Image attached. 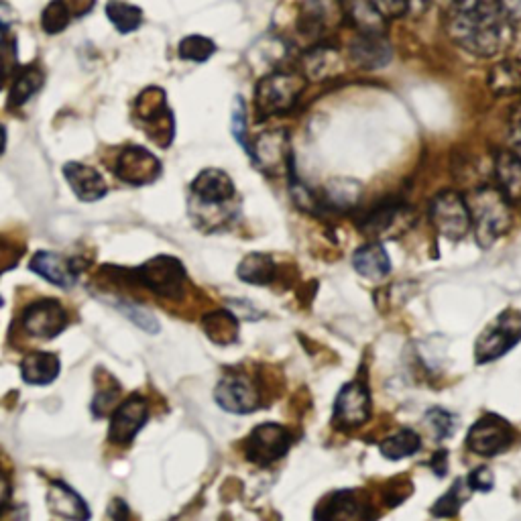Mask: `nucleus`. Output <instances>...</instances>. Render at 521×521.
Instances as JSON below:
<instances>
[{
    "instance_id": "obj_45",
    "label": "nucleus",
    "mask_w": 521,
    "mask_h": 521,
    "mask_svg": "<svg viewBox=\"0 0 521 521\" xmlns=\"http://www.w3.org/2000/svg\"><path fill=\"white\" fill-rule=\"evenodd\" d=\"M467 483L473 491H483V493H489L495 485V477L493 473L487 469V467H479L475 469L469 477H467Z\"/></svg>"
},
{
    "instance_id": "obj_15",
    "label": "nucleus",
    "mask_w": 521,
    "mask_h": 521,
    "mask_svg": "<svg viewBox=\"0 0 521 521\" xmlns=\"http://www.w3.org/2000/svg\"><path fill=\"white\" fill-rule=\"evenodd\" d=\"M192 196L204 208H226L237 198V188L222 169H204L192 182Z\"/></svg>"
},
{
    "instance_id": "obj_24",
    "label": "nucleus",
    "mask_w": 521,
    "mask_h": 521,
    "mask_svg": "<svg viewBox=\"0 0 521 521\" xmlns=\"http://www.w3.org/2000/svg\"><path fill=\"white\" fill-rule=\"evenodd\" d=\"M410 210L405 208L401 202H385V204H379L375 206L361 222H359V228L361 233H365L367 237H373V239H379V237H385L389 230L395 226V222L408 214Z\"/></svg>"
},
{
    "instance_id": "obj_8",
    "label": "nucleus",
    "mask_w": 521,
    "mask_h": 521,
    "mask_svg": "<svg viewBox=\"0 0 521 521\" xmlns=\"http://www.w3.org/2000/svg\"><path fill=\"white\" fill-rule=\"evenodd\" d=\"M515 432L507 420L497 414H487L479 418L469 434H467V448L477 456L493 458L505 452L513 444Z\"/></svg>"
},
{
    "instance_id": "obj_46",
    "label": "nucleus",
    "mask_w": 521,
    "mask_h": 521,
    "mask_svg": "<svg viewBox=\"0 0 521 521\" xmlns=\"http://www.w3.org/2000/svg\"><path fill=\"white\" fill-rule=\"evenodd\" d=\"M371 3L377 7V11L391 19V17H401L408 13V3L410 0H371Z\"/></svg>"
},
{
    "instance_id": "obj_38",
    "label": "nucleus",
    "mask_w": 521,
    "mask_h": 521,
    "mask_svg": "<svg viewBox=\"0 0 521 521\" xmlns=\"http://www.w3.org/2000/svg\"><path fill=\"white\" fill-rule=\"evenodd\" d=\"M72 21V13L64 0H51L41 13V29L47 35H60Z\"/></svg>"
},
{
    "instance_id": "obj_30",
    "label": "nucleus",
    "mask_w": 521,
    "mask_h": 521,
    "mask_svg": "<svg viewBox=\"0 0 521 521\" xmlns=\"http://www.w3.org/2000/svg\"><path fill=\"white\" fill-rule=\"evenodd\" d=\"M422 448V440L420 434L410 430V428H403L399 432H395L393 436L385 438L379 444V452L387 458V460H401V458H408L412 454H416Z\"/></svg>"
},
{
    "instance_id": "obj_13",
    "label": "nucleus",
    "mask_w": 521,
    "mask_h": 521,
    "mask_svg": "<svg viewBox=\"0 0 521 521\" xmlns=\"http://www.w3.org/2000/svg\"><path fill=\"white\" fill-rule=\"evenodd\" d=\"M149 418V405L141 395L125 399L117 410L112 412L108 440L117 446H127L143 430Z\"/></svg>"
},
{
    "instance_id": "obj_31",
    "label": "nucleus",
    "mask_w": 521,
    "mask_h": 521,
    "mask_svg": "<svg viewBox=\"0 0 521 521\" xmlns=\"http://www.w3.org/2000/svg\"><path fill=\"white\" fill-rule=\"evenodd\" d=\"M106 17L119 33H135L143 25V11L125 0H110L106 5Z\"/></svg>"
},
{
    "instance_id": "obj_3",
    "label": "nucleus",
    "mask_w": 521,
    "mask_h": 521,
    "mask_svg": "<svg viewBox=\"0 0 521 521\" xmlns=\"http://www.w3.org/2000/svg\"><path fill=\"white\" fill-rule=\"evenodd\" d=\"M304 92V78L296 72H271L257 84L255 108L263 119L292 110Z\"/></svg>"
},
{
    "instance_id": "obj_35",
    "label": "nucleus",
    "mask_w": 521,
    "mask_h": 521,
    "mask_svg": "<svg viewBox=\"0 0 521 521\" xmlns=\"http://www.w3.org/2000/svg\"><path fill=\"white\" fill-rule=\"evenodd\" d=\"M489 84L495 94H517L521 92V64L503 62L499 64L489 78Z\"/></svg>"
},
{
    "instance_id": "obj_20",
    "label": "nucleus",
    "mask_w": 521,
    "mask_h": 521,
    "mask_svg": "<svg viewBox=\"0 0 521 521\" xmlns=\"http://www.w3.org/2000/svg\"><path fill=\"white\" fill-rule=\"evenodd\" d=\"M31 271L41 275L45 281L57 285V287H72L78 281V265L62 255L49 253V251H39L33 261H31Z\"/></svg>"
},
{
    "instance_id": "obj_53",
    "label": "nucleus",
    "mask_w": 521,
    "mask_h": 521,
    "mask_svg": "<svg viewBox=\"0 0 521 521\" xmlns=\"http://www.w3.org/2000/svg\"><path fill=\"white\" fill-rule=\"evenodd\" d=\"M434 3H440V5H450L452 0H434Z\"/></svg>"
},
{
    "instance_id": "obj_22",
    "label": "nucleus",
    "mask_w": 521,
    "mask_h": 521,
    "mask_svg": "<svg viewBox=\"0 0 521 521\" xmlns=\"http://www.w3.org/2000/svg\"><path fill=\"white\" fill-rule=\"evenodd\" d=\"M47 505L49 509L66 519H88L90 511L86 501L66 483L53 481L49 491H47Z\"/></svg>"
},
{
    "instance_id": "obj_16",
    "label": "nucleus",
    "mask_w": 521,
    "mask_h": 521,
    "mask_svg": "<svg viewBox=\"0 0 521 521\" xmlns=\"http://www.w3.org/2000/svg\"><path fill=\"white\" fill-rule=\"evenodd\" d=\"M251 159L265 173H271V176H275V173H287V169L292 171L294 161L292 153H289L287 135L281 129L261 135L251 149Z\"/></svg>"
},
{
    "instance_id": "obj_10",
    "label": "nucleus",
    "mask_w": 521,
    "mask_h": 521,
    "mask_svg": "<svg viewBox=\"0 0 521 521\" xmlns=\"http://www.w3.org/2000/svg\"><path fill=\"white\" fill-rule=\"evenodd\" d=\"M371 418V393L365 381L346 383L334 401V424L340 430H353Z\"/></svg>"
},
{
    "instance_id": "obj_39",
    "label": "nucleus",
    "mask_w": 521,
    "mask_h": 521,
    "mask_svg": "<svg viewBox=\"0 0 521 521\" xmlns=\"http://www.w3.org/2000/svg\"><path fill=\"white\" fill-rule=\"evenodd\" d=\"M17 70H19L17 39L5 33V37L0 39V90H3L9 82H13Z\"/></svg>"
},
{
    "instance_id": "obj_41",
    "label": "nucleus",
    "mask_w": 521,
    "mask_h": 521,
    "mask_svg": "<svg viewBox=\"0 0 521 521\" xmlns=\"http://www.w3.org/2000/svg\"><path fill=\"white\" fill-rule=\"evenodd\" d=\"M233 137L251 155L253 145H251L249 135H247V106H245V100L241 96H237L235 108H233Z\"/></svg>"
},
{
    "instance_id": "obj_21",
    "label": "nucleus",
    "mask_w": 521,
    "mask_h": 521,
    "mask_svg": "<svg viewBox=\"0 0 521 521\" xmlns=\"http://www.w3.org/2000/svg\"><path fill=\"white\" fill-rule=\"evenodd\" d=\"M316 519H353V517H369L363 511V503L359 501V493L351 489L334 491L320 501L314 511Z\"/></svg>"
},
{
    "instance_id": "obj_49",
    "label": "nucleus",
    "mask_w": 521,
    "mask_h": 521,
    "mask_svg": "<svg viewBox=\"0 0 521 521\" xmlns=\"http://www.w3.org/2000/svg\"><path fill=\"white\" fill-rule=\"evenodd\" d=\"M507 19H511L515 25H521V0H501Z\"/></svg>"
},
{
    "instance_id": "obj_9",
    "label": "nucleus",
    "mask_w": 521,
    "mask_h": 521,
    "mask_svg": "<svg viewBox=\"0 0 521 521\" xmlns=\"http://www.w3.org/2000/svg\"><path fill=\"white\" fill-rule=\"evenodd\" d=\"M292 444H294L292 434H289L281 424L267 422L253 428V432L245 442V454L251 462H255V465L267 467L271 462L283 458L289 452V448H292Z\"/></svg>"
},
{
    "instance_id": "obj_18",
    "label": "nucleus",
    "mask_w": 521,
    "mask_h": 521,
    "mask_svg": "<svg viewBox=\"0 0 521 521\" xmlns=\"http://www.w3.org/2000/svg\"><path fill=\"white\" fill-rule=\"evenodd\" d=\"M64 178L70 184V188L74 190V194L78 196V200H82V202L102 200L108 192V186L98 173V169L78 163V161H70L64 165Z\"/></svg>"
},
{
    "instance_id": "obj_50",
    "label": "nucleus",
    "mask_w": 521,
    "mask_h": 521,
    "mask_svg": "<svg viewBox=\"0 0 521 521\" xmlns=\"http://www.w3.org/2000/svg\"><path fill=\"white\" fill-rule=\"evenodd\" d=\"M430 467L438 477H444L448 471V450L436 452V456L430 460Z\"/></svg>"
},
{
    "instance_id": "obj_17",
    "label": "nucleus",
    "mask_w": 521,
    "mask_h": 521,
    "mask_svg": "<svg viewBox=\"0 0 521 521\" xmlns=\"http://www.w3.org/2000/svg\"><path fill=\"white\" fill-rule=\"evenodd\" d=\"M342 17L340 0H302L298 29L308 37H320Z\"/></svg>"
},
{
    "instance_id": "obj_7",
    "label": "nucleus",
    "mask_w": 521,
    "mask_h": 521,
    "mask_svg": "<svg viewBox=\"0 0 521 521\" xmlns=\"http://www.w3.org/2000/svg\"><path fill=\"white\" fill-rule=\"evenodd\" d=\"M430 220L438 235L448 241H462L471 230V210L458 192H440L430 204Z\"/></svg>"
},
{
    "instance_id": "obj_19",
    "label": "nucleus",
    "mask_w": 521,
    "mask_h": 521,
    "mask_svg": "<svg viewBox=\"0 0 521 521\" xmlns=\"http://www.w3.org/2000/svg\"><path fill=\"white\" fill-rule=\"evenodd\" d=\"M353 62L365 70H377L389 64L391 45L383 33H361L349 45Z\"/></svg>"
},
{
    "instance_id": "obj_32",
    "label": "nucleus",
    "mask_w": 521,
    "mask_h": 521,
    "mask_svg": "<svg viewBox=\"0 0 521 521\" xmlns=\"http://www.w3.org/2000/svg\"><path fill=\"white\" fill-rule=\"evenodd\" d=\"M344 3L361 33H383L385 17L377 11L371 0H344Z\"/></svg>"
},
{
    "instance_id": "obj_1",
    "label": "nucleus",
    "mask_w": 521,
    "mask_h": 521,
    "mask_svg": "<svg viewBox=\"0 0 521 521\" xmlns=\"http://www.w3.org/2000/svg\"><path fill=\"white\" fill-rule=\"evenodd\" d=\"M505 21L501 0H452L446 27L458 47L479 57H491L501 45Z\"/></svg>"
},
{
    "instance_id": "obj_43",
    "label": "nucleus",
    "mask_w": 521,
    "mask_h": 521,
    "mask_svg": "<svg viewBox=\"0 0 521 521\" xmlns=\"http://www.w3.org/2000/svg\"><path fill=\"white\" fill-rule=\"evenodd\" d=\"M119 397V385L114 383L112 379L108 381V387H102L98 393H96V399H94V414L98 418H104L108 414V410L114 405V401H117Z\"/></svg>"
},
{
    "instance_id": "obj_36",
    "label": "nucleus",
    "mask_w": 521,
    "mask_h": 521,
    "mask_svg": "<svg viewBox=\"0 0 521 521\" xmlns=\"http://www.w3.org/2000/svg\"><path fill=\"white\" fill-rule=\"evenodd\" d=\"M304 68L310 80H322L334 72L336 53L330 47H314L310 53H306Z\"/></svg>"
},
{
    "instance_id": "obj_6",
    "label": "nucleus",
    "mask_w": 521,
    "mask_h": 521,
    "mask_svg": "<svg viewBox=\"0 0 521 521\" xmlns=\"http://www.w3.org/2000/svg\"><path fill=\"white\" fill-rule=\"evenodd\" d=\"M186 269L176 257L159 255L133 271V279L151 289L153 294L178 300L184 294Z\"/></svg>"
},
{
    "instance_id": "obj_4",
    "label": "nucleus",
    "mask_w": 521,
    "mask_h": 521,
    "mask_svg": "<svg viewBox=\"0 0 521 521\" xmlns=\"http://www.w3.org/2000/svg\"><path fill=\"white\" fill-rule=\"evenodd\" d=\"M521 340V314L517 310L501 312L477 338L475 359L479 365L507 355Z\"/></svg>"
},
{
    "instance_id": "obj_37",
    "label": "nucleus",
    "mask_w": 521,
    "mask_h": 521,
    "mask_svg": "<svg viewBox=\"0 0 521 521\" xmlns=\"http://www.w3.org/2000/svg\"><path fill=\"white\" fill-rule=\"evenodd\" d=\"M214 51H216L214 41L208 37H202V35H188L182 39V43L178 47V55L182 57V60L196 62V64L208 62L214 55Z\"/></svg>"
},
{
    "instance_id": "obj_52",
    "label": "nucleus",
    "mask_w": 521,
    "mask_h": 521,
    "mask_svg": "<svg viewBox=\"0 0 521 521\" xmlns=\"http://www.w3.org/2000/svg\"><path fill=\"white\" fill-rule=\"evenodd\" d=\"M5 147H7V131L3 125H0V155L5 153Z\"/></svg>"
},
{
    "instance_id": "obj_34",
    "label": "nucleus",
    "mask_w": 521,
    "mask_h": 521,
    "mask_svg": "<svg viewBox=\"0 0 521 521\" xmlns=\"http://www.w3.org/2000/svg\"><path fill=\"white\" fill-rule=\"evenodd\" d=\"M473 489L469 487L467 479H456L454 485L448 489V493H444L432 507V515L434 517H454L460 507L465 505L471 497Z\"/></svg>"
},
{
    "instance_id": "obj_27",
    "label": "nucleus",
    "mask_w": 521,
    "mask_h": 521,
    "mask_svg": "<svg viewBox=\"0 0 521 521\" xmlns=\"http://www.w3.org/2000/svg\"><path fill=\"white\" fill-rule=\"evenodd\" d=\"M202 328L214 344H233L239 340V318L233 310H214L202 318Z\"/></svg>"
},
{
    "instance_id": "obj_47",
    "label": "nucleus",
    "mask_w": 521,
    "mask_h": 521,
    "mask_svg": "<svg viewBox=\"0 0 521 521\" xmlns=\"http://www.w3.org/2000/svg\"><path fill=\"white\" fill-rule=\"evenodd\" d=\"M64 3L68 5L72 17H84L94 9L96 0H64Z\"/></svg>"
},
{
    "instance_id": "obj_12",
    "label": "nucleus",
    "mask_w": 521,
    "mask_h": 521,
    "mask_svg": "<svg viewBox=\"0 0 521 521\" xmlns=\"http://www.w3.org/2000/svg\"><path fill=\"white\" fill-rule=\"evenodd\" d=\"M114 176L129 186H147L161 176V163L145 147L129 145L114 161Z\"/></svg>"
},
{
    "instance_id": "obj_26",
    "label": "nucleus",
    "mask_w": 521,
    "mask_h": 521,
    "mask_svg": "<svg viewBox=\"0 0 521 521\" xmlns=\"http://www.w3.org/2000/svg\"><path fill=\"white\" fill-rule=\"evenodd\" d=\"M60 359L49 353H31L21 363L23 381L29 385H49L60 375Z\"/></svg>"
},
{
    "instance_id": "obj_25",
    "label": "nucleus",
    "mask_w": 521,
    "mask_h": 521,
    "mask_svg": "<svg viewBox=\"0 0 521 521\" xmlns=\"http://www.w3.org/2000/svg\"><path fill=\"white\" fill-rule=\"evenodd\" d=\"M353 267L367 279H383L391 271V259L381 243H369L355 251Z\"/></svg>"
},
{
    "instance_id": "obj_2",
    "label": "nucleus",
    "mask_w": 521,
    "mask_h": 521,
    "mask_svg": "<svg viewBox=\"0 0 521 521\" xmlns=\"http://www.w3.org/2000/svg\"><path fill=\"white\" fill-rule=\"evenodd\" d=\"M467 204L471 210V226H475L479 247L489 249L511 228V202L503 196L499 188H481L471 196Z\"/></svg>"
},
{
    "instance_id": "obj_28",
    "label": "nucleus",
    "mask_w": 521,
    "mask_h": 521,
    "mask_svg": "<svg viewBox=\"0 0 521 521\" xmlns=\"http://www.w3.org/2000/svg\"><path fill=\"white\" fill-rule=\"evenodd\" d=\"M45 74L37 64H29L17 70L13 82H11V92H9V108H21L25 106L33 94H37L43 86Z\"/></svg>"
},
{
    "instance_id": "obj_42",
    "label": "nucleus",
    "mask_w": 521,
    "mask_h": 521,
    "mask_svg": "<svg viewBox=\"0 0 521 521\" xmlns=\"http://www.w3.org/2000/svg\"><path fill=\"white\" fill-rule=\"evenodd\" d=\"M119 310H121L135 326H139L141 330L153 332V334L159 332V322H157L155 316L149 314L147 310L137 308V306H133V304H119Z\"/></svg>"
},
{
    "instance_id": "obj_29",
    "label": "nucleus",
    "mask_w": 521,
    "mask_h": 521,
    "mask_svg": "<svg viewBox=\"0 0 521 521\" xmlns=\"http://www.w3.org/2000/svg\"><path fill=\"white\" fill-rule=\"evenodd\" d=\"M237 275L241 281L251 285H269L277 275V265L271 255L251 253L241 261Z\"/></svg>"
},
{
    "instance_id": "obj_44",
    "label": "nucleus",
    "mask_w": 521,
    "mask_h": 521,
    "mask_svg": "<svg viewBox=\"0 0 521 521\" xmlns=\"http://www.w3.org/2000/svg\"><path fill=\"white\" fill-rule=\"evenodd\" d=\"M509 145L511 151L521 157V102L511 110L509 117Z\"/></svg>"
},
{
    "instance_id": "obj_51",
    "label": "nucleus",
    "mask_w": 521,
    "mask_h": 521,
    "mask_svg": "<svg viewBox=\"0 0 521 521\" xmlns=\"http://www.w3.org/2000/svg\"><path fill=\"white\" fill-rule=\"evenodd\" d=\"M9 501H11V485H9V479L0 473V513L7 509Z\"/></svg>"
},
{
    "instance_id": "obj_23",
    "label": "nucleus",
    "mask_w": 521,
    "mask_h": 521,
    "mask_svg": "<svg viewBox=\"0 0 521 521\" xmlns=\"http://www.w3.org/2000/svg\"><path fill=\"white\" fill-rule=\"evenodd\" d=\"M497 188L513 204L521 202V157L513 151H499L495 157Z\"/></svg>"
},
{
    "instance_id": "obj_11",
    "label": "nucleus",
    "mask_w": 521,
    "mask_h": 521,
    "mask_svg": "<svg viewBox=\"0 0 521 521\" xmlns=\"http://www.w3.org/2000/svg\"><path fill=\"white\" fill-rule=\"evenodd\" d=\"M214 399L228 414H253L261 405V391L247 375H224L216 389Z\"/></svg>"
},
{
    "instance_id": "obj_14",
    "label": "nucleus",
    "mask_w": 521,
    "mask_h": 521,
    "mask_svg": "<svg viewBox=\"0 0 521 521\" xmlns=\"http://www.w3.org/2000/svg\"><path fill=\"white\" fill-rule=\"evenodd\" d=\"M23 330L33 338H55L68 326V314L64 306L55 300H39L21 316Z\"/></svg>"
},
{
    "instance_id": "obj_33",
    "label": "nucleus",
    "mask_w": 521,
    "mask_h": 521,
    "mask_svg": "<svg viewBox=\"0 0 521 521\" xmlns=\"http://www.w3.org/2000/svg\"><path fill=\"white\" fill-rule=\"evenodd\" d=\"M361 198V186L351 180H338L332 182L322 198V206H328L330 210H349L355 208V204Z\"/></svg>"
},
{
    "instance_id": "obj_48",
    "label": "nucleus",
    "mask_w": 521,
    "mask_h": 521,
    "mask_svg": "<svg viewBox=\"0 0 521 521\" xmlns=\"http://www.w3.org/2000/svg\"><path fill=\"white\" fill-rule=\"evenodd\" d=\"M15 11L5 0H0V33H7L11 29V25L15 23Z\"/></svg>"
},
{
    "instance_id": "obj_5",
    "label": "nucleus",
    "mask_w": 521,
    "mask_h": 521,
    "mask_svg": "<svg viewBox=\"0 0 521 521\" xmlns=\"http://www.w3.org/2000/svg\"><path fill=\"white\" fill-rule=\"evenodd\" d=\"M133 110H135L137 123L143 125L151 141H155L161 147H167L173 141L176 125H173V114L167 106V98L161 88L151 86L143 90L135 100Z\"/></svg>"
},
{
    "instance_id": "obj_40",
    "label": "nucleus",
    "mask_w": 521,
    "mask_h": 521,
    "mask_svg": "<svg viewBox=\"0 0 521 521\" xmlns=\"http://www.w3.org/2000/svg\"><path fill=\"white\" fill-rule=\"evenodd\" d=\"M424 424L434 434V438L438 442L450 438L456 432V418H454V414H450L448 410H442V408L428 410L426 416H424Z\"/></svg>"
}]
</instances>
